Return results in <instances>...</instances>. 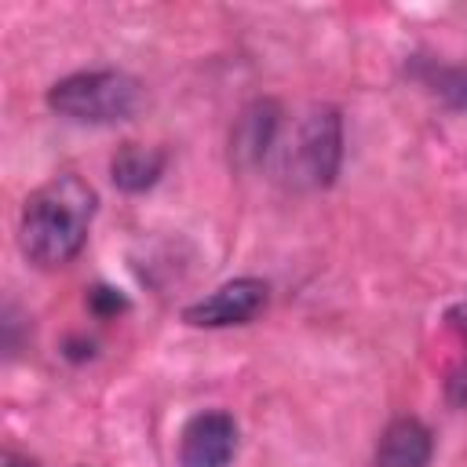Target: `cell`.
I'll use <instances>...</instances> for the list:
<instances>
[{"instance_id":"6da1fadb","label":"cell","mask_w":467,"mask_h":467,"mask_svg":"<svg viewBox=\"0 0 467 467\" xmlns=\"http://www.w3.org/2000/svg\"><path fill=\"white\" fill-rule=\"evenodd\" d=\"M95 204H99L95 190L73 171H62L44 186H36L26 197V208L18 219V244L26 259L44 270L73 263L88 241Z\"/></svg>"},{"instance_id":"7a4b0ae2","label":"cell","mask_w":467,"mask_h":467,"mask_svg":"<svg viewBox=\"0 0 467 467\" xmlns=\"http://www.w3.org/2000/svg\"><path fill=\"white\" fill-rule=\"evenodd\" d=\"M47 106L80 124H117L139 113L142 84L124 69H84L47 88Z\"/></svg>"},{"instance_id":"3957f363","label":"cell","mask_w":467,"mask_h":467,"mask_svg":"<svg viewBox=\"0 0 467 467\" xmlns=\"http://www.w3.org/2000/svg\"><path fill=\"white\" fill-rule=\"evenodd\" d=\"M343 161V117L336 106H314L292 139L288 150V175L296 186L325 190L339 175Z\"/></svg>"},{"instance_id":"277c9868","label":"cell","mask_w":467,"mask_h":467,"mask_svg":"<svg viewBox=\"0 0 467 467\" xmlns=\"http://www.w3.org/2000/svg\"><path fill=\"white\" fill-rule=\"evenodd\" d=\"M266 281L259 277H234L219 285L212 296L190 303L182 310V321L193 328H226V325H244L266 306Z\"/></svg>"},{"instance_id":"5b68a950","label":"cell","mask_w":467,"mask_h":467,"mask_svg":"<svg viewBox=\"0 0 467 467\" xmlns=\"http://www.w3.org/2000/svg\"><path fill=\"white\" fill-rule=\"evenodd\" d=\"M237 452V423L223 409L197 412L179 434L182 467H226Z\"/></svg>"},{"instance_id":"8992f818","label":"cell","mask_w":467,"mask_h":467,"mask_svg":"<svg viewBox=\"0 0 467 467\" xmlns=\"http://www.w3.org/2000/svg\"><path fill=\"white\" fill-rule=\"evenodd\" d=\"M277 124H281V109L274 99H255L241 109V117L234 120V131H230V153L241 168H255L266 150L274 146L277 139Z\"/></svg>"},{"instance_id":"52a82bcc","label":"cell","mask_w":467,"mask_h":467,"mask_svg":"<svg viewBox=\"0 0 467 467\" xmlns=\"http://www.w3.org/2000/svg\"><path fill=\"white\" fill-rule=\"evenodd\" d=\"M434 456V438L423 420L398 416L383 427L376 441V467H427Z\"/></svg>"},{"instance_id":"ba28073f","label":"cell","mask_w":467,"mask_h":467,"mask_svg":"<svg viewBox=\"0 0 467 467\" xmlns=\"http://www.w3.org/2000/svg\"><path fill=\"white\" fill-rule=\"evenodd\" d=\"M164 164H168V153H164L161 146L124 142V146L113 153V161H109V179H113V186L124 190V193H142V190H150V186L161 179Z\"/></svg>"},{"instance_id":"9c48e42d","label":"cell","mask_w":467,"mask_h":467,"mask_svg":"<svg viewBox=\"0 0 467 467\" xmlns=\"http://www.w3.org/2000/svg\"><path fill=\"white\" fill-rule=\"evenodd\" d=\"M434 88L445 102H452L456 109L467 113V66H449L434 73Z\"/></svg>"},{"instance_id":"30bf717a","label":"cell","mask_w":467,"mask_h":467,"mask_svg":"<svg viewBox=\"0 0 467 467\" xmlns=\"http://www.w3.org/2000/svg\"><path fill=\"white\" fill-rule=\"evenodd\" d=\"M88 306H91V314H99V317H113L117 310L128 306V299H124L117 288H109V285H95V288L88 292Z\"/></svg>"},{"instance_id":"8fae6325","label":"cell","mask_w":467,"mask_h":467,"mask_svg":"<svg viewBox=\"0 0 467 467\" xmlns=\"http://www.w3.org/2000/svg\"><path fill=\"white\" fill-rule=\"evenodd\" d=\"M445 387H449V401H452V405H467V365L456 368Z\"/></svg>"},{"instance_id":"7c38bea8","label":"cell","mask_w":467,"mask_h":467,"mask_svg":"<svg viewBox=\"0 0 467 467\" xmlns=\"http://www.w3.org/2000/svg\"><path fill=\"white\" fill-rule=\"evenodd\" d=\"M445 321L467 339V303H456V306H449V314H445Z\"/></svg>"},{"instance_id":"4fadbf2b","label":"cell","mask_w":467,"mask_h":467,"mask_svg":"<svg viewBox=\"0 0 467 467\" xmlns=\"http://www.w3.org/2000/svg\"><path fill=\"white\" fill-rule=\"evenodd\" d=\"M4 467H36L33 460H26V456H7L4 460Z\"/></svg>"}]
</instances>
